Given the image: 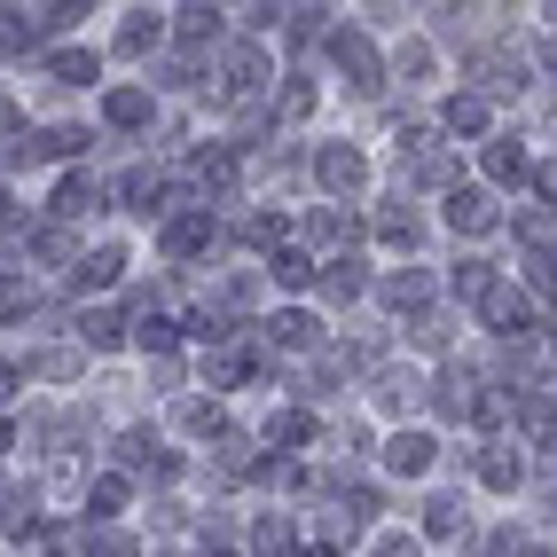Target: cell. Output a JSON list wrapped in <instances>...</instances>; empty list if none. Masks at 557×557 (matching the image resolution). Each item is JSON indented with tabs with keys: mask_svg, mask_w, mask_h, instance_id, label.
<instances>
[{
	"mask_svg": "<svg viewBox=\"0 0 557 557\" xmlns=\"http://www.w3.org/2000/svg\"><path fill=\"white\" fill-rule=\"evenodd\" d=\"M141 110H150V102H141L134 87H126V95H110V119H119V126H141Z\"/></svg>",
	"mask_w": 557,
	"mask_h": 557,
	"instance_id": "277c9868",
	"label": "cell"
},
{
	"mask_svg": "<svg viewBox=\"0 0 557 557\" xmlns=\"http://www.w3.org/2000/svg\"><path fill=\"white\" fill-rule=\"evenodd\" d=\"M518 165H527V158H518V150H510V141H503V150H487V173H503V181H518Z\"/></svg>",
	"mask_w": 557,
	"mask_h": 557,
	"instance_id": "5b68a950",
	"label": "cell"
},
{
	"mask_svg": "<svg viewBox=\"0 0 557 557\" xmlns=\"http://www.w3.org/2000/svg\"><path fill=\"white\" fill-rule=\"evenodd\" d=\"M393 471H424L432 463V440H417V432H408V440H393V456H385Z\"/></svg>",
	"mask_w": 557,
	"mask_h": 557,
	"instance_id": "6da1fadb",
	"label": "cell"
},
{
	"mask_svg": "<svg viewBox=\"0 0 557 557\" xmlns=\"http://www.w3.org/2000/svg\"><path fill=\"white\" fill-rule=\"evenodd\" d=\"M322 181H330V189H354V181H361V158H354V150H330V158H322Z\"/></svg>",
	"mask_w": 557,
	"mask_h": 557,
	"instance_id": "7a4b0ae2",
	"label": "cell"
},
{
	"mask_svg": "<svg viewBox=\"0 0 557 557\" xmlns=\"http://www.w3.org/2000/svg\"><path fill=\"white\" fill-rule=\"evenodd\" d=\"M9 385H16V377H9V369H0V400H9Z\"/></svg>",
	"mask_w": 557,
	"mask_h": 557,
	"instance_id": "8992f818",
	"label": "cell"
},
{
	"mask_svg": "<svg viewBox=\"0 0 557 557\" xmlns=\"http://www.w3.org/2000/svg\"><path fill=\"white\" fill-rule=\"evenodd\" d=\"M448 220H456V228H487V220H495V212H487V197H479V189H471V197H456V205H448Z\"/></svg>",
	"mask_w": 557,
	"mask_h": 557,
	"instance_id": "3957f363",
	"label": "cell"
}]
</instances>
